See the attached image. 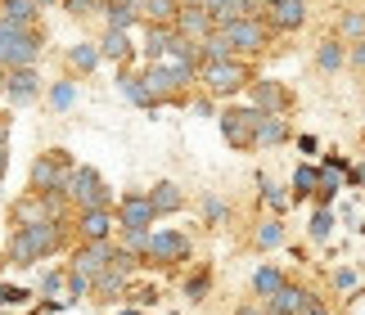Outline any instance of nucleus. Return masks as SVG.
I'll return each instance as SVG.
<instances>
[{"mask_svg":"<svg viewBox=\"0 0 365 315\" xmlns=\"http://www.w3.org/2000/svg\"><path fill=\"white\" fill-rule=\"evenodd\" d=\"M262 190H266V203H271V207H279V212H284V203H289V198H284V190H275V185H271V180H262Z\"/></svg>","mask_w":365,"mask_h":315,"instance_id":"nucleus-32","label":"nucleus"},{"mask_svg":"<svg viewBox=\"0 0 365 315\" xmlns=\"http://www.w3.org/2000/svg\"><path fill=\"white\" fill-rule=\"evenodd\" d=\"M293 190H298V194L320 190V171H316V167H298V176H293Z\"/></svg>","mask_w":365,"mask_h":315,"instance_id":"nucleus-28","label":"nucleus"},{"mask_svg":"<svg viewBox=\"0 0 365 315\" xmlns=\"http://www.w3.org/2000/svg\"><path fill=\"white\" fill-rule=\"evenodd\" d=\"M145 14H149V19H158V23H167V19H176V14H180V5H176V0H145Z\"/></svg>","mask_w":365,"mask_h":315,"instance_id":"nucleus-27","label":"nucleus"},{"mask_svg":"<svg viewBox=\"0 0 365 315\" xmlns=\"http://www.w3.org/2000/svg\"><path fill=\"white\" fill-rule=\"evenodd\" d=\"M257 5H262V9H275V5H279V0H257Z\"/></svg>","mask_w":365,"mask_h":315,"instance_id":"nucleus-42","label":"nucleus"},{"mask_svg":"<svg viewBox=\"0 0 365 315\" xmlns=\"http://www.w3.org/2000/svg\"><path fill=\"white\" fill-rule=\"evenodd\" d=\"M199 5L207 9V14H212V19H217V14H221V5H226V0H199Z\"/></svg>","mask_w":365,"mask_h":315,"instance_id":"nucleus-37","label":"nucleus"},{"mask_svg":"<svg viewBox=\"0 0 365 315\" xmlns=\"http://www.w3.org/2000/svg\"><path fill=\"white\" fill-rule=\"evenodd\" d=\"M361 27H365V19H361V14H347V19H343V32H347V36H356Z\"/></svg>","mask_w":365,"mask_h":315,"instance_id":"nucleus-34","label":"nucleus"},{"mask_svg":"<svg viewBox=\"0 0 365 315\" xmlns=\"http://www.w3.org/2000/svg\"><path fill=\"white\" fill-rule=\"evenodd\" d=\"M140 81H145V91H149L153 99H158V95H167V91H172V86H176V77H172V68H149V73L140 77Z\"/></svg>","mask_w":365,"mask_h":315,"instance_id":"nucleus-19","label":"nucleus"},{"mask_svg":"<svg viewBox=\"0 0 365 315\" xmlns=\"http://www.w3.org/2000/svg\"><path fill=\"white\" fill-rule=\"evenodd\" d=\"M252 289H257L262 297H275L279 289H284V275H279V270H275V266H262V270H257V275H252Z\"/></svg>","mask_w":365,"mask_h":315,"instance_id":"nucleus-18","label":"nucleus"},{"mask_svg":"<svg viewBox=\"0 0 365 315\" xmlns=\"http://www.w3.org/2000/svg\"><path fill=\"white\" fill-rule=\"evenodd\" d=\"M307 306H312V293L293 289V284H284V289L271 297V315H307Z\"/></svg>","mask_w":365,"mask_h":315,"instance_id":"nucleus-9","label":"nucleus"},{"mask_svg":"<svg viewBox=\"0 0 365 315\" xmlns=\"http://www.w3.org/2000/svg\"><path fill=\"white\" fill-rule=\"evenodd\" d=\"M118 86L126 91V99H131V104H140V108H149V104H153V95L145 91V81H140V77H122Z\"/></svg>","mask_w":365,"mask_h":315,"instance_id":"nucleus-24","label":"nucleus"},{"mask_svg":"<svg viewBox=\"0 0 365 315\" xmlns=\"http://www.w3.org/2000/svg\"><path fill=\"white\" fill-rule=\"evenodd\" d=\"M307 315H329V311L320 306V302H312V306H307Z\"/></svg>","mask_w":365,"mask_h":315,"instance_id":"nucleus-39","label":"nucleus"},{"mask_svg":"<svg viewBox=\"0 0 365 315\" xmlns=\"http://www.w3.org/2000/svg\"><path fill=\"white\" fill-rule=\"evenodd\" d=\"M32 180L36 185H63L68 176H63V153H46L36 162V171H32Z\"/></svg>","mask_w":365,"mask_h":315,"instance_id":"nucleus-14","label":"nucleus"},{"mask_svg":"<svg viewBox=\"0 0 365 315\" xmlns=\"http://www.w3.org/2000/svg\"><path fill=\"white\" fill-rule=\"evenodd\" d=\"M212 32H217V19H212L203 5L180 9V36H185V41H194V46H199V41H207Z\"/></svg>","mask_w":365,"mask_h":315,"instance_id":"nucleus-7","label":"nucleus"},{"mask_svg":"<svg viewBox=\"0 0 365 315\" xmlns=\"http://www.w3.org/2000/svg\"><path fill=\"white\" fill-rule=\"evenodd\" d=\"M240 315H271V311H257V306H248V311H240Z\"/></svg>","mask_w":365,"mask_h":315,"instance_id":"nucleus-40","label":"nucleus"},{"mask_svg":"<svg viewBox=\"0 0 365 315\" xmlns=\"http://www.w3.org/2000/svg\"><path fill=\"white\" fill-rule=\"evenodd\" d=\"M153 217H158V212H153L149 198H126V203H122V225H126V230H149Z\"/></svg>","mask_w":365,"mask_h":315,"instance_id":"nucleus-11","label":"nucleus"},{"mask_svg":"<svg viewBox=\"0 0 365 315\" xmlns=\"http://www.w3.org/2000/svg\"><path fill=\"white\" fill-rule=\"evenodd\" d=\"M257 243H262V248H279V243H284V225H279V221H266L262 230H257Z\"/></svg>","mask_w":365,"mask_h":315,"instance_id":"nucleus-29","label":"nucleus"},{"mask_svg":"<svg viewBox=\"0 0 365 315\" xmlns=\"http://www.w3.org/2000/svg\"><path fill=\"white\" fill-rule=\"evenodd\" d=\"M329 230H334V221H329V212H316V217H312V234H316V239H325Z\"/></svg>","mask_w":365,"mask_h":315,"instance_id":"nucleus-31","label":"nucleus"},{"mask_svg":"<svg viewBox=\"0 0 365 315\" xmlns=\"http://www.w3.org/2000/svg\"><path fill=\"white\" fill-rule=\"evenodd\" d=\"M108 225H113V217H108V207H91L86 217H81V230H86V239H91V243H104Z\"/></svg>","mask_w":365,"mask_h":315,"instance_id":"nucleus-15","label":"nucleus"},{"mask_svg":"<svg viewBox=\"0 0 365 315\" xmlns=\"http://www.w3.org/2000/svg\"><path fill=\"white\" fill-rule=\"evenodd\" d=\"M68 104H73V86H54V108H68Z\"/></svg>","mask_w":365,"mask_h":315,"instance_id":"nucleus-33","label":"nucleus"},{"mask_svg":"<svg viewBox=\"0 0 365 315\" xmlns=\"http://www.w3.org/2000/svg\"><path fill=\"white\" fill-rule=\"evenodd\" d=\"M54 248V225L50 221H36V225H23L14 234V262H36Z\"/></svg>","mask_w":365,"mask_h":315,"instance_id":"nucleus-2","label":"nucleus"},{"mask_svg":"<svg viewBox=\"0 0 365 315\" xmlns=\"http://www.w3.org/2000/svg\"><path fill=\"white\" fill-rule=\"evenodd\" d=\"M199 50H203V59H207V63H221V59H230V54H235V46L226 41V32H221V27H217V32L207 36V41H199Z\"/></svg>","mask_w":365,"mask_h":315,"instance_id":"nucleus-17","label":"nucleus"},{"mask_svg":"<svg viewBox=\"0 0 365 315\" xmlns=\"http://www.w3.org/2000/svg\"><path fill=\"white\" fill-rule=\"evenodd\" d=\"M271 23L279 27V32H293V27L307 23V5L302 0H279V5L271 9Z\"/></svg>","mask_w":365,"mask_h":315,"instance_id":"nucleus-13","label":"nucleus"},{"mask_svg":"<svg viewBox=\"0 0 365 315\" xmlns=\"http://www.w3.org/2000/svg\"><path fill=\"white\" fill-rule=\"evenodd\" d=\"M149 203H153V212H176L180 203H185V198H180L176 185H158V190L149 194Z\"/></svg>","mask_w":365,"mask_h":315,"instance_id":"nucleus-21","label":"nucleus"},{"mask_svg":"<svg viewBox=\"0 0 365 315\" xmlns=\"http://www.w3.org/2000/svg\"><path fill=\"white\" fill-rule=\"evenodd\" d=\"M257 122H262L257 108H235V113H226L221 131H226V140H230L235 149H244V145H252V140H257Z\"/></svg>","mask_w":365,"mask_h":315,"instance_id":"nucleus-4","label":"nucleus"},{"mask_svg":"<svg viewBox=\"0 0 365 315\" xmlns=\"http://www.w3.org/2000/svg\"><path fill=\"white\" fill-rule=\"evenodd\" d=\"M343 59H347V50L339 46V41H325V46H320V68H325V73L343 68Z\"/></svg>","mask_w":365,"mask_h":315,"instance_id":"nucleus-25","label":"nucleus"},{"mask_svg":"<svg viewBox=\"0 0 365 315\" xmlns=\"http://www.w3.org/2000/svg\"><path fill=\"white\" fill-rule=\"evenodd\" d=\"M352 63H356V68H365V46H352Z\"/></svg>","mask_w":365,"mask_h":315,"instance_id":"nucleus-38","label":"nucleus"},{"mask_svg":"<svg viewBox=\"0 0 365 315\" xmlns=\"http://www.w3.org/2000/svg\"><path fill=\"white\" fill-rule=\"evenodd\" d=\"M252 95H257V113H262V108H271V113H275V108H284V104H289V95L279 91L275 81H262V86H257Z\"/></svg>","mask_w":365,"mask_h":315,"instance_id":"nucleus-20","label":"nucleus"},{"mask_svg":"<svg viewBox=\"0 0 365 315\" xmlns=\"http://www.w3.org/2000/svg\"><path fill=\"white\" fill-rule=\"evenodd\" d=\"M100 54H104V59H126V54H131V41H126V32H113V27H108Z\"/></svg>","mask_w":365,"mask_h":315,"instance_id":"nucleus-22","label":"nucleus"},{"mask_svg":"<svg viewBox=\"0 0 365 315\" xmlns=\"http://www.w3.org/2000/svg\"><path fill=\"white\" fill-rule=\"evenodd\" d=\"M203 81H207V91L230 95V91H240V86L248 81V73H244V63L221 59V63H207V68H203Z\"/></svg>","mask_w":365,"mask_h":315,"instance_id":"nucleus-5","label":"nucleus"},{"mask_svg":"<svg viewBox=\"0 0 365 315\" xmlns=\"http://www.w3.org/2000/svg\"><path fill=\"white\" fill-rule=\"evenodd\" d=\"M100 59H104L100 46H77V50H73V63H77V68H86V73H91V68L100 63Z\"/></svg>","mask_w":365,"mask_h":315,"instance_id":"nucleus-30","label":"nucleus"},{"mask_svg":"<svg viewBox=\"0 0 365 315\" xmlns=\"http://www.w3.org/2000/svg\"><path fill=\"white\" fill-rule=\"evenodd\" d=\"M63 194H68V198H77V203L86 207V212H91V207H104V198H108V190L100 185V176H95L91 167H73V171H68Z\"/></svg>","mask_w":365,"mask_h":315,"instance_id":"nucleus-1","label":"nucleus"},{"mask_svg":"<svg viewBox=\"0 0 365 315\" xmlns=\"http://www.w3.org/2000/svg\"><path fill=\"white\" fill-rule=\"evenodd\" d=\"M41 5H46V0H41Z\"/></svg>","mask_w":365,"mask_h":315,"instance_id":"nucleus-46","label":"nucleus"},{"mask_svg":"<svg viewBox=\"0 0 365 315\" xmlns=\"http://www.w3.org/2000/svg\"><path fill=\"white\" fill-rule=\"evenodd\" d=\"M36 73H32V68H14V73H9V81H5V91L14 95V104H27V99H36Z\"/></svg>","mask_w":365,"mask_h":315,"instance_id":"nucleus-12","label":"nucleus"},{"mask_svg":"<svg viewBox=\"0 0 365 315\" xmlns=\"http://www.w3.org/2000/svg\"><path fill=\"white\" fill-rule=\"evenodd\" d=\"M68 5H73V9H86V5H91V0H68Z\"/></svg>","mask_w":365,"mask_h":315,"instance_id":"nucleus-41","label":"nucleus"},{"mask_svg":"<svg viewBox=\"0 0 365 315\" xmlns=\"http://www.w3.org/2000/svg\"><path fill=\"white\" fill-rule=\"evenodd\" d=\"M207 293V275H199V279H190V297H203Z\"/></svg>","mask_w":365,"mask_h":315,"instance_id":"nucleus-35","label":"nucleus"},{"mask_svg":"<svg viewBox=\"0 0 365 315\" xmlns=\"http://www.w3.org/2000/svg\"><path fill=\"white\" fill-rule=\"evenodd\" d=\"M289 135V126L275 118V113H262V122H257V140L252 145H279V140Z\"/></svg>","mask_w":365,"mask_h":315,"instance_id":"nucleus-16","label":"nucleus"},{"mask_svg":"<svg viewBox=\"0 0 365 315\" xmlns=\"http://www.w3.org/2000/svg\"><path fill=\"white\" fill-rule=\"evenodd\" d=\"M0 145H5V122H0Z\"/></svg>","mask_w":365,"mask_h":315,"instance_id":"nucleus-44","label":"nucleus"},{"mask_svg":"<svg viewBox=\"0 0 365 315\" xmlns=\"http://www.w3.org/2000/svg\"><path fill=\"white\" fill-rule=\"evenodd\" d=\"M113 262V248H108V243H91V248H81L77 252V275H100V270Z\"/></svg>","mask_w":365,"mask_h":315,"instance_id":"nucleus-10","label":"nucleus"},{"mask_svg":"<svg viewBox=\"0 0 365 315\" xmlns=\"http://www.w3.org/2000/svg\"><path fill=\"white\" fill-rule=\"evenodd\" d=\"M131 23H135V5H126V0L108 5V27H113V32H126Z\"/></svg>","mask_w":365,"mask_h":315,"instance_id":"nucleus-23","label":"nucleus"},{"mask_svg":"<svg viewBox=\"0 0 365 315\" xmlns=\"http://www.w3.org/2000/svg\"><path fill=\"white\" fill-rule=\"evenodd\" d=\"M0 171H5V145H0Z\"/></svg>","mask_w":365,"mask_h":315,"instance_id":"nucleus-43","label":"nucleus"},{"mask_svg":"<svg viewBox=\"0 0 365 315\" xmlns=\"http://www.w3.org/2000/svg\"><path fill=\"white\" fill-rule=\"evenodd\" d=\"M36 36L27 32V27H19V32H0V68H32V59H36Z\"/></svg>","mask_w":365,"mask_h":315,"instance_id":"nucleus-3","label":"nucleus"},{"mask_svg":"<svg viewBox=\"0 0 365 315\" xmlns=\"http://www.w3.org/2000/svg\"><path fill=\"white\" fill-rule=\"evenodd\" d=\"M172 41H176V32L153 27V32H149V54H153V59H158V54H172Z\"/></svg>","mask_w":365,"mask_h":315,"instance_id":"nucleus-26","label":"nucleus"},{"mask_svg":"<svg viewBox=\"0 0 365 315\" xmlns=\"http://www.w3.org/2000/svg\"><path fill=\"white\" fill-rule=\"evenodd\" d=\"M118 315H135V311H118Z\"/></svg>","mask_w":365,"mask_h":315,"instance_id":"nucleus-45","label":"nucleus"},{"mask_svg":"<svg viewBox=\"0 0 365 315\" xmlns=\"http://www.w3.org/2000/svg\"><path fill=\"white\" fill-rule=\"evenodd\" d=\"M149 252L158 257V262H180V257L190 252V239L176 234V230H153L149 234Z\"/></svg>","mask_w":365,"mask_h":315,"instance_id":"nucleus-8","label":"nucleus"},{"mask_svg":"<svg viewBox=\"0 0 365 315\" xmlns=\"http://www.w3.org/2000/svg\"><path fill=\"white\" fill-rule=\"evenodd\" d=\"M0 302H23V293L19 289H0Z\"/></svg>","mask_w":365,"mask_h":315,"instance_id":"nucleus-36","label":"nucleus"},{"mask_svg":"<svg viewBox=\"0 0 365 315\" xmlns=\"http://www.w3.org/2000/svg\"><path fill=\"white\" fill-rule=\"evenodd\" d=\"M221 32H226V41H230L235 50H244V54H257L266 46V27L257 19H235V23L221 27Z\"/></svg>","mask_w":365,"mask_h":315,"instance_id":"nucleus-6","label":"nucleus"}]
</instances>
